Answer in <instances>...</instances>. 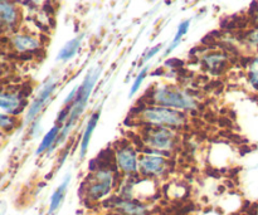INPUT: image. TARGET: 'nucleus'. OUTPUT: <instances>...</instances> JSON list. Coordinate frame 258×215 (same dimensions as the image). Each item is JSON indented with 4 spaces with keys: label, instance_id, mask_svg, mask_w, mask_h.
Returning a JSON list of instances; mask_svg holds the SVG:
<instances>
[{
    "label": "nucleus",
    "instance_id": "f257e3e1",
    "mask_svg": "<svg viewBox=\"0 0 258 215\" xmlns=\"http://www.w3.org/2000/svg\"><path fill=\"white\" fill-rule=\"evenodd\" d=\"M100 75H101V67L92 68V69L88 70L86 77L83 78L82 83L78 86L77 96H76L75 102H73L72 106H71L70 117H68L67 122L62 126V128H60L59 135H58L53 148L48 151V155H50V154L54 151L55 148L62 145V144L67 140L68 136L71 135L73 127H75V125L78 122V120H80L81 116H82L83 112H85L86 107H87L88 100H90L91 95H92L93 90H95V86L96 83H97Z\"/></svg>",
    "mask_w": 258,
    "mask_h": 215
},
{
    "label": "nucleus",
    "instance_id": "f03ea898",
    "mask_svg": "<svg viewBox=\"0 0 258 215\" xmlns=\"http://www.w3.org/2000/svg\"><path fill=\"white\" fill-rule=\"evenodd\" d=\"M139 122L154 127H168L173 130L183 128L188 123L185 112L156 105H146L135 112Z\"/></svg>",
    "mask_w": 258,
    "mask_h": 215
},
{
    "label": "nucleus",
    "instance_id": "7ed1b4c3",
    "mask_svg": "<svg viewBox=\"0 0 258 215\" xmlns=\"http://www.w3.org/2000/svg\"><path fill=\"white\" fill-rule=\"evenodd\" d=\"M149 105L163 106L173 108L181 112H191L198 108V101L188 93L175 86H158L150 93Z\"/></svg>",
    "mask_w": 258,
    "mask_h": 215
},
{
    "label": "nucleus",
    "instance_id": "20e7f679",
    "mask_svg": "<svg viewBox=\"0 0 258 215\" xmlns=\"http://www.w3.org/2000/svg\"><path fill=\"white\" fill-rule=\"evenodd\" d=\"M141 141L148 150L166 154L176 148L178 133L173 128L148 126L141 133Z\"/></svg>",
    "mask_w": 258,
    "mask_h": 215
},
{
    "label": "nucleus",
    "instance_id": "39448f33",
    "mask_svg": "<svg viewBox=\"0 0 258 215\" xmlns=\"http://www.w3.org/2000/svg\"><path fill=\"white\" fill-rule=\"evenodd\" d=\"M115 185V173L110 168L98 166L92 170L85 183V193L88 200L98 201L110 195Z\"/></svg>",
    "mask_w": 258,
    "mask_h": 215
},
{
    "label": "nucleus",
    "instance_id": "423d86ee",
    "mask_svg": "<svg viewBox=\"0 0 258 215\" xmlns=\"http://www.w3.org/2000/svg\"><path fill=\"white\" fill-rule=\"evenodd\" d=\"M169 170V160L165 154L146 150L139 158V173L145 178H161Z\"/></svg>",
    "mask_w": 258,
    "mask_h": 215
},
{
    "label": "nucleus",
    "instance_id": "0eeeda50",
    "mask_svg": "<svg viewBox=\"0 0 258 215\" xmlns=\"http://www.w3.org/2000/svg\"><path fill=\"white\" fill-rule=\"evenodd\" d=\"M138 150L133 142L120 141L115 148V164L118 170L127 176L136 175L139 173Z\"/></svg>",
    "mask_w": 258,
    "mask_h": 215
},
{
    "label": "nucleus",
    "instance_id": "6e6552de",
    "mask_svg": "<svg viewBox=\"0 0 258 215\" xmlns=\"http://www.w3.org/2000/svg\"><path fill=\"white\" fill-rule=\"evenodd\" d=\"M55 88H57V80H55L54 77H50L49 80H47L43 83L39 92L37 93L34 100H33L32 102H30V105L28 106V110L24 118L27 125H30V123H33L37 120V117L40 115V112L44 110L45 106H47L48 103L50 102V100H52V96L53 93L55 92Z\"/></svg>",
    "mask_w": 258,
    "mask_h": 215
},
{
    "label": "nucleus",
    "instance_id": "1a4fd4ad",
    "mask_svg": "<svg viewBox=\"0 0 258 215\" xmlns=\"http://www.w3.org/2000/svg\"><path fill=\"white\" fill-rule=\"evenodd\" d=\"M27 96L19 90H4L0 96V108L3 113L10 116H18L24 112L27 107Z\"/></svg>",
    "mask_w": 258,
    "mask_h": 215
},
{
    "label": "nucleus",
    "instance_id": "9d476101",
    "mask_svg": "<svg viewBox=\"0 0 258 215\" xmlns=\"http://www.w3.org/2000/svg\"><path fill=\"white\" fill-rule=\"evenodd\" d=\"M110 206L121 215H148L149 208L136 199L112 198L108 200Z\"/></svg>",
    "mask_w": 258,
    "mask_h": 215
},
{
    "label": "nucleus",
    "instance_id": "9b49d317",
    "mask_svg": "<svg viewBox=\"0 0 258 215\" xmlns=\"http://www.w3.org/2000/svg\"><path fill=\"white\" fill-rule=\"evenodd\" d=\"M0 19H2L3 30L15 32L19 27V10L13 0L0 2Z\"/></svg>",
    "mask_w": 258,
    "mask_h": 215
},
{
    "label": "nucleus",
    "instance_id": "f8f14e48",
    "mask_svg": "<svg viewBox=\"0 0 258 215\" xmlns=\"http://www.w3.org/2000/svg\"><path fill=\"white\" fill-rule=\"evenodd\" d=\"M9 44L22 54L30 55L42 52V42L29 34H15L12 39H9Z\"/></svg>",
    "mask_w": 258,
    "mask_h": 215
},
{
    "label": "nucleus",
    "instance_id": "ddd939ff",
    "mask_svg": "<svg viewBox=\"0 0 258 215\" xmlns=\"http://www.w3.org/2000/svg\"><path fill=\"white\" fill-rule=\"evenodd\" d=\"M228 64V55L226 53L213 52L206 54L202 58V65L206 70H208L212 75H221L223 70H226Z\"/></svg>",
    "mask_w": 258,
    "mask_h": 215
},
{
    "label": "nucleus",
    "instance_id": "4468645a",
    "mask_svg": "<svg viewBox=\"0 0 258 215\" xmlns=\"http://www.w3.org/2000/svg\"><path fill=\"white\" fill-rule=\"evenodd\" d=\"M100 117H101V110H97L90 116V118H88L87 125H86L85 130H83L82 137H81V141H80V161L85 160L86 155H87L88 148H90V144H91V138H92L93 132H95V128L96 126H97Z\"/></svg>",
    "mask_w": 258,
    "mask_h": 215
},
{
    "label": "nucleus",
    "instance_id": "2eb2a0df",
    "mask_svg": "<svg viewBox=\"0 0 258 215\" xmlns=\"http://www.w3.org/2000/svg\"><path fill=\"white\" fill-rule=\"evenodd\" d=\"M71 179H72V175L70 173L66 174V176L63 178V180L60 181V184L58 185V188L53 191L52 196H50L49 200V208H48V215H53L58 209L62 206L63 200L66 198V194H67L68 186H70Z\"/></svg>",
    "mask_w": 258,
    "mask_h": 215
},
{
    "label": "nucleus",
    "instance_id": "dca6fc26",
    "mask_svg": "<svg viewBox=\"0 0 258 215\" xmlns=\"http://www.w3.org/2000/svg\"><path fill=\"white\" fill-rule=\"evenodd\" d=\"M83 37H85V34H80V35H78V37L73 38V39H71L70 42L66 43V44L63 45L62 49H60L59 52H58L57 60L67 62V60L72 59V58L75 57L76 54H77L78 49H80L81 43H82Z\"/></svg>",
    "mask_w": 258,
    "mask_h": 215
},
{
    "label": "nucleus",
    "instance_id": "f3484780",
    "mask_svg": "<svg viewBox=\"0 0 258 215\" xmlns=\"http://www.w3.org/2000/svg\"><path fill=\"white\" fill-rule=\"evenodd\" d=\"M60 128H62V126L60 125H54L47 133H45L44 136H43L39 146H38L37 150H35V155L39 156L42 155V154H44L45 151H47L48 154V151H49L50 149L53 148V145H54L55 140H57L58 135H59L60 132Z\"/></svg>",
    "mask_w": 258,
    "mask_h": 215
},
{
    "label": "nucleus",
    "instance_id": "a211bd4d",
    "mask_svg": "<svg viewBox=\"0 0 258 215\" xmlns=\"http://www.w3.org/2000/svg\"><path fill=\"white\" fill-rule=\"evenodd\" d=\"M189 27H190V20H189V19L184 20V22H181L180 24H179L175 37H174V39L171 40V43L168 45V48L165 49V52H164V57H168V55L170 54V53L173 52V50L175 49V48L178 47L179 44H180L181 39L184 38V35L188 33Z\"/></svg>",
    "mask_w": 258,
    "mask_h": 215
},
{
    "label": "nucleus",
    "instance_id": "6ab92c4d",
    "mask_svg": "<svg viewBox=\"0 0 258 215\" xmlns=\"http://www.w3.org/2000/svg\"><path fill=\"white\" fill-rule=\"evenodd\" d=\"M248 81L252 87L258 91V57L249 59L248 62Z\"/></svg>",
    "mask_w": 258,
    "mask_h": 215
},
{
    "label": "nucleus",
    "instance_id": "aec40b11",
    "mask_svg": "<svg viewBox=\"0 0 258 215\" xmlns=\"http://www.w3.org/2000/svg\"><path fill=\"white\" fill-rule=\"evenodd\" d=\"M18 125V121L15 116L7 115V113H2L0 116V127H2L3 132H13Z\"/></svg>",
    "mask_w": 258,
    "mask_h": 215
},
{
    "label": "nucleus",
    "instance_id": "412c9836",
    "mask_svg": "<svg viewBox=\"0 0 258 215\" xmlns=\"http://www.w3.org/2000/svg\"><path fill=\"white\" fill-rule=\"evenodd\" d=\"M148 72H149V67L146 65V67H144L143 69H141V72L139 73L138 77L135 78V81L133 82V85H131V88H130V92H128V98L134 97V96L138 93V91H140L141 86H143L144 81H145L146 76H148Z\"/></svg>",
    "mask_w": 258,
    "mask_h": 215
},
{
    "label": "nucleus",
    "instance_id": "4be33fe9",
    "mask_svg": "<svg viewBox=\"0 0 258 215\" xmlns=\"http://www.w3.org/2000/svg\"><path fill=\"white\" fill-rule=\"evenodd\" d=\"M161 49H163V44H158V45H155V47L150 48V49H149V50H146V53H145V54H144L143 59L140 60V65L144 64V63L149 62V60H150L153 57H155V55L158 54V53L160 52Z\"/></svg>",
    "mask_w": 258,
    "mask_h": 215
},
{
    "label": "nucleus",
    "instance_id": "5701e85b",
    "mask_svg": "<svg viewBox=\"0 0 258 215\" xmlns=\"http://www.w3.org/2000/svg\"><path fill=\"white\" fill-rule=\"evenodd\" d=\"M30 135L32 136H37L38 133L40 132V131H42V127H40V125H39V121L38 120H35L34 122L33 123H30Z\"/></svg>",
    "mask_w": 258,
    "mask_h": 215
},
{
    "label": "nucleus",
    "instance_id": "b1692460",
    "mask_svg": "<svg viewBox=\"0 0 258 215\" xmlns=\"http://www.w3.org/2000/svg\"><path fill=\"white\" fill-rule=\"evenodd\" d=\"M249 15H253L254 19L258 22V0L251 4V8H249Z\"/></svg>",
    "mask_w": 258,
    "mask_h": 215
},
{
    "label": "nucleus",
    "instance_id": "393cba45",
    "mask_svg": "<svg viewBox=\"0 0 258 215\" xmlns=\"http://www.w3.org/2000/svg\"><path fill=\"white\" fill-rule=\"evenodd\" d=\"M165 64L169 65V67H181V65H183V62H181L180 59H176V58H173V59L166 60Z\"/></svg>",
    "mask_w": 258,
    "mask_h": 215
},
{
    "label": "nucleus",
    "instance_id": "a878e982",
    "mask_svg": "<svg viewBox=\"0 0 258 215\" xmlns=\"http://www.w3.org/2000/svg\"><path fill=\"white\" fill-rule=\"evenodd\" d=\"M111 215H121V214H117V213H116V214H111Z\"/></svg>",
    "mask_w": 258,
    "mask_h": 215
}]
</instances>
